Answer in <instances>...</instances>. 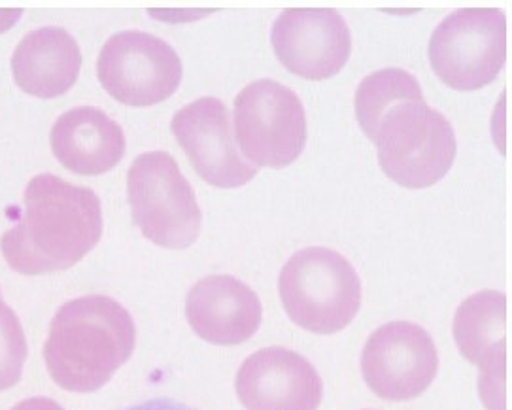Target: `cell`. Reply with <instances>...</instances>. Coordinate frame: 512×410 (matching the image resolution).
Instances as JSON below:
<instances>
[{"instance_id":"6da1fadb","label":"cell","mask_w":512,"mask_h":410,"mask_svg":"<svg viewBox=\"0 0 512 410\" xmlns=\"http://www.w3.org/2000/svg\"><path fill=\"white\" fill-rule=\"evenodd\" d=\"M359 127L378 148V163L395 184L424 189L441 182L456 159V135L429 108L416 78L401 69L367 76L356 91Z\"/></svg>"},{"instance_id":"7a4b0ae2","label":"cell","mask_w":512,"mask_h":410,"mask_svg":"<svg viewBox=\"0 0 512 410\" xmlns=\"http://www.w3.org/2000/svg\"><path fill=\"white\" fill-rule=\"evenodd\" d=\"M21 222L0 237V252L16 273H61L99 244L103 210L93 189L55 174H38L25 189Z\"/></svg>"},{"instance_id":"3957f363","label":"cell","mask_w":512,"mask_h":410,"mask_svg":"<svg viewBox=\"0 0 512 410\" xmlns=\"http://www.w3.org/2000/svg\"><path fill=\"white\" fill-rule=\"evenodd\" d=\"M135 344L137 327L123 305L108 295H86L57 310L44 361L59 388L97 392L133 356Z\"/></svg>"},{"instance_id":"277c9868","label":"cell","mask_w":512,"mask_h":410,"mask_svg":"<svg viewBox=\"0 0 512 410\" xmlns=\"http://www.w3.org/2000/svg\"><path fill=\"white\" fill-rule=\"evenodd\" d=\"M278 291L293 324L316 335H335L356 318L361 280L352 263L335 250L310 246L284 265Z\"/></svg>"},{"instance_id":"5b68a950","label":"cell","mask_w":512,"mask_h":410,"mask_svg":"<svg viewBox=\"0 0 512 410\" xmlns=\"http://www.w3.org/2000/svg\"><path fill=\"white\" fill-rule=\"evenodd\" d=\"M127 197L133 222L157 246L186 250L199 239L201 208L172 155H138L127 176Z\"/></svg>"},{"instance_id":"8992f818","label":"cell","mask_w":512,"mask_h":410,"mask_svg":"<svg viewBox=\"0 0 512 410\" xmlns=\"http://www.w3.org/2000/svg\"><path fill=\"white\" fill-rule=\"evenodd\" d=\"M505 57L507 21L497 8H461L429 40L431 69L456 91H475L494 82Z\"/></svg>"},{"instance_id":"52a82bcc","label":"cell","mask_w":512,"mask_h":410,"mask_svg":"<svg viewBox=\"0 0 512 410\" xmlns=\"http://www.w3.org/2000/svg\"><path fill=\"white\" fill-rule=\"evenodd\" d=\"M235 131L242 154L254 167L284 169L305 150V108L290 87L257 80L235 99Z\"/></svg>"},{"instance_id":"ba28073f","label":"cell","mask_w":512,"mask_h":410,"mask_svg":"<svg viewBox=\"0 0 512 410\" xmlns=\"http://www.w3.org/2000/svg\"><path fill=\"white\" fill-rule=\"evenodd\" d=\"M97 74L101 86L118 103L144 108L167 101L178 89L182 61L165 40L125 31L104 44Z\"/></svg>"},{"instance_id":"9c48e42d","label":"cell","mask_w":512,"mask_h":410,"mask_svg":"<svg viewBox=\"0 0 512 410\" xmlns=\"http://www.w3.org/2000/svg\"><path fill=\"white\" fill-rule=\"evenodd\" d=\"M439 371L435 342L424 327L390 322L378 327L361 354V375L384 401H410L431 386Z\"/></svg>"},{"instance_id":"30bf717a","label":"cell","mask_w":512,"mask_h":410,"mask_svg":"<svg viewBox=\"0 0 512 410\" xmlns=\"http://www.w3.org/2000/svg\"><path fill=\"white\" fill-rule=\"evenodd\" d=\"M172 133L188 154L189 163L206 184L233 189L257 174L239 154L227 106L216 97H203L174 114Z\"/></svg>"},{"instance_id":"8fae6325","label":"cell","mask_w":512,"mask_h":410,"mask_svg":"<svg viewBox=\"0 0 512 410\" xmlns=\"http://www.w3.org/2000/svg\"><path fill=\"white\" fill-rule=\"evenodd\" d=\"M271 42L278 61L307 80L335 76L352 50L348 25L331 8L284 10L274 21Z\"/></svg>"},{"instance_id":"7c38bea8","label":"cell","mask_w":512,"mask_h":410,"mask_svg":"<svg viewBox=\"0 0 512 410\" xmlns=\"http://www.w3.org/2000/svg\"><path fill=\"white\" fill-rule=\"evenodd\" d=\"M235 390L246 410H318L324 386L308 359L274 346L244 359Z\"/></svg>"},{"instance_id":"4fadbf2b","label":"cell","mask_w":512,"mask_h":410,"mask_svg":"<svg viewBox=\"0 0 512 410\" xmlns=\"http://www.w3.org/2000/svg\"><path fill=\"white\" fill-rule=\"evenodd\" d=\"M186 316L203 341L237 346L256 335L263 308L250 286L233 276L214 274L189 290Z\"/></svg>"},{"instance_id":"5bb4252c","label":"cell","mask_w":512,"mask_h":410,"mask_svg":"<svg viewBox=\"0 0 512 410\" xmlns=\"http://www.w3.org/2000/svg\"><path fill=\"white\" fill-rule=\"evenodd\" d=\"M52 152L74 174L99 176L112 171L125 154L120 125L103 110L80 106L59 116L53 125Z\"/></svg>"},{"instance_id":"9a60e30c","label":"cell","mask_w":512,"mask_h":410,"mask_svg":"<svg viewBox=\"0 0 512 410\" xmlns=\"http://www.w3.org/2000/svg\"><path fill=\"white\" fill-rule=\"evenodd\" d=\"M82 53L61 27H42L23 36L12 55V74L19 89L38 99H55L76 84Z\"/></svg>"},{"instance_id":"2e32d148","label":"cell","mask_w":512,"mask_h":410,"mask_svg":"<svg viewBox=\"0 0 512 410\" xmlns=\"http://www.w3.org/2000/svg\"><path fill=\"white\" fill-rule=\"evenodd\" d=\"M507 299L499 291H478L461 303L454 318V339L461 356L486 373L505 365Z\"/></svg>"},{"instance_id":"e0dca14e","label":"cell","mask_w":512,"mask_h":410,"mask_svg":"<svg viewBox=\"0 0 512 410\" xmlns=\"http://www.w3.org/2000/svg\"><path fill=\"white\" fill-rule=\"evenodd\" d=\"M27 359V339L18 316L0 299V392L14 388Z\"/></svg>"},{"instance_id":"ac0fdd59","label":"cell","mask_w":512,"mask_h":410,"mask_svg":"<svg viewBox=\"0 0 512 410\" xmlns=\"http://www.w3.org/2000/svg\"><path fill=\"white\" fill-rule=\"evenodd\" d=\"M125 410H197L193 407H189L182 401H176V399H169V397H157V399H148V401H142L138 405H133L129 409Z\"/></svg>"},{"instance_id":"d6986e66","label":"cell","mask_w":512,"mask_h":410,"mask_svg":"<svg viewBox=\"0 0 512 410\" xmlns=\"http://www.w3.org/2000/svg\"><path fill=\"white\" fill-rule=\"evenodd\" d=\"M12 410H65L59 403H55L53 399L48 397H31L18 403Z\"/></svg>"},{"instance_id":"ffe728a7","label":"cell","mask_w":512,"mask_h":410,"mask_svg":"<svg viewBox=\"0 0 512 410\" xmlns=\"http://www.w3.org/2000/svg\"><path fill=\"white\" fill-rule=\"evenodd\" d=\"M21 14H23V10H0V33L8 31L18 21Z\"/></svg>"}]
</instances>
